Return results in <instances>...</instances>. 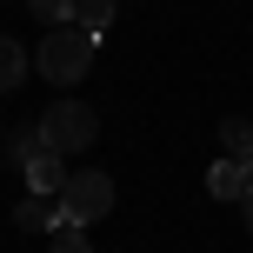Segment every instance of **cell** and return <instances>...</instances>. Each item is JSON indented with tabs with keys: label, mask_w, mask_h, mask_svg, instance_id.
I'll return each mask as SVG.
<instances>
[{
	"label": "cell",
	"mask_w": 253,
	"mask_h": 253,
	"mask_svg": "<svg viewBox=\"0 0 253 253\" xmlns=\"http://www.w3.org/2000/svg\"><path fill=\"white\" fill-rule=\"evenodd\" d=\"M93 53H100V40L80 34V27H47V40H40V80H53V87H80L93 67Z\"/></svg>",
	"instance_id": "1"
},
{
	"label": "cell",
	"mask_w": 253,
	"mask_h": 253,
	"mask_svg": "<svg viewBox=\"0 0 253 253\" xmlns=\"http://www.w3.org/2000/svg\"><path fill=\"white\" fill-rule=\"evenodd\" d=\"M100 140V114H93L87 100H53L47 114H40V147L47 153H80V147H93Z\"/></svg>",
	"instance_id": "2"
},
{
	"label": "cell",
	"mask_w": 253,
	"mask_h": 253,
	"mask_svg": "<svg viewBox=\"0 0 253 253\" xmlns=\"http://www.w3.org/2000/svg\"><path fill=\"white\" fill-rule=\"evenodd\" d=\"M60 200V220L67 227H93V220H107L114 213V180L93 167V173H67V187L53 193Z\"/></svg>",
	"instance_id": "3"
},
{
	"label": "cell",
	"mask_w": 253,
	"mask_h": 253,
	"mask_svg": "<svg viewBox=\"0 0 253 253\" xmlns=\"http://www.w3.org/2000/svg\"><path fill=\"white\" fill-rule=\"evenodd\" d=\"M20 173H27V193H60V187H67V160H60V153H47V147L27 153Z\"/></svg>",
	"instance_id": "4"
},
{
	"label": "cell",
	"mask_w": 253,
	"mask_h": 253,
	"mask_svg": "<svg viewBox=\"0 0 253 253\" xmlns=\"http://www.w3.org/2000/svg\"><path fill=\"white\" fill-rule=\"evenodd\" d=\"M13 227L20 233H53L60 227V200H53V193H27V200L13 207Z\"/></svg>",
	"instance_id": "5"
},
{
	"label": "cell",
	"mask_w": 253,
	"mask_h": 253,
	"mask_svg": "<svg viewBox=\"0 0 253 253\" xmlns=\"http://www.w3.org/2000/svg\"><path fill=\"white\" fill-rule=\"evenodd\" d=\"M247 187H253V160H220L207 173V193L213 200H247Z\"/></svg>",
	"instance_id": "6"
},
{
	"label": "cell",
	"mask_w": 253,
	"mask_h": 253,
	"mask_svg": "<svg viewBox=\"0 0 253 253\" xmlns=\"http://www.w3.org/2000/svg\"><path fill=\"white\" fill-rule=\"evenodd\" d=\"M220 147H227V160H253V120L247 114H227V120H220Z\"/></svg>",
	"instance_id": "7"
},
{
	"label": "cell",
	"mask_w": 253,
	"mask_h": 253,
	"mask_svg": "<svg viewBox=\"0 0 253 253\" xmlns=\"http://www.w3.org/2000/svg\"><path fill=\"white\" fill-rule=\"evenodd\" d=\"M114 7H120V0H74V27L100 40L107 27H114Z\"/></svg>",
	"instance_id": "8"
},
{
	"label": "cell",
	"mask_w": 253,
	"mask_h": 253,
	"mask_svg": "<svg viewBox=\"0 0 253 253\" xmlns=\"http://www.w3.org/2000/svg\"><path fill=\"white\" fill-rule=\"evenodd\" d=\"M27 67H34V60H27V47L0 34V93H13V87H20V80H27Z\"/></svg>",
	"instance_id": "9"
},
{
	"label": "cell",
	"mask_w": 253,
	"mask_h": 253,
	"mask_svg": "<svg viewBox=\"0 0 253 253\" xmlns=\"http://www.w3.org/2000/svg\"><path fill=\"white\" fill-rule=\"evenodd\" d=\"M47 253H93V240H87V227H67L60 220V227L47 233Z\"/></svg>",
	"instance_id": "10"
},
{
	"label": "cell",
	"mask_w": 253,
	"mask_h": 253,
	"mask_svg": "<svg viewBox=\"0 0 253 253\" xmlns=\"http://www.w3.org/2000/svg\"><path fill=\"white\" fill-rule=\"evenodd\" d=\"M34 7V20H47V27H74V0H27Z\"/></svg>",
	"instance_id": "11"
},
{
	"label": "cell",
	"mask_w": 253,
	"mask_h": 253,
	"mask_svg": "<svg viewBox=\"0 0 253 253\" xmlns=\"http://www.w3.org/2000/svg\"><path fill=\"white\" fill-rule=\"evenodd\" d=\"M240 213H247V233H253V187H247V200H240Z\"/></svg>",
	"instance_id": "12"
}]
</instances>
